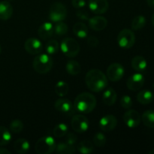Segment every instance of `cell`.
I'll return each instance as SVG.
<instances>
[{
	"instance_id": "cell-37",
	"label": "cell",
	"mask_w": 154,
	"mask_h": 154,
	"mask_svg": "<svg viewBox=\"0 0 154 154\" xmlns=\"http://www.w3.org/2000/svg\"><path fill=\"white\" fill-rule=\"evenodd\" d=\"M76 16L82 20H88L90 18V14L88 12L85 10H83L82 8L78 9L76 12Z\"/></svg>"
},
{
	"instance_id": "cell-14",
	"label": "cell",
	"mask_w": 154,
	"mask_h": 154,
	"mask_svg": "<svg viewBox=\"0 0 154 154\" xmlns=\"http://www.w3.org/2000/svg\"><path fill=\"white\" fill-rule=\"evenodd\" d=\"M88 6L93 13L102 14L108 11L109 5L108 0H89Z\"/></svg>"
},
{
	"instance_id": "cell-12",
	"label": "cell",
	"mask_w": 154,
	"mask_h": 154,
	"mask_svg": "<svg viewBox=\"0 0 154 154\" xmlns=\"http://www.w3.org/2000/svg\"><path fill=\"white\" fill-rule=\"evenodd\" d=\"M24 48L26 51L31 55L39 54L43 50V46L41 41L35 38H30L27 39L24 44Z\"/></svg>"
},
{
	"instance_id": "cell-22",
	"label": "cell",
	"mask_w": 154,
	"mask_h": 154,
	"mask_svg": "<svg viewBox=\"0 0 154 154\" xmlns=\"http://www.w3.org/2000/svg\"><path fill=\"white\" fill-rule=\"evenodd\" d=\"M29 143L27 140L24 139V138H19L14 143V150L17 153H26L29 150Z\"/></svg>"
},
{
	"instance_id": "cell-6",
	"label": "cell",
	"mask_w": 154,
	"mask_h": 154,
	"mask_svg": "<svg viewBox=\"0 0 154 154\" xmlns=\"http://www.w3.org/2000/svg\"><path fill=\"white\" fill-rule=\"evenodd\" d=\"M67 16L66 7L61 2H56L51 5L49 11V19L52 22H60L66 19Z\"/></svg>"
},
{
	"instance_id": "cell-36",
	"label": "cell",
	"mask_w": 154,
	"mask_h": 154,
	"mask_svg": "<svg viewBox=\"0 0 154 154\" xmlns=\"http://www.w3.org/2000/svg\"><path fill=\"white\" fill-rule=\"evenodd\" d=\"M120 105L125 109H130L132 106V99L129 96L125 95L120 99Z\"/></svg>"
},
{
	"instance_id": "cell-20",
	"label": "cell",
	"mask_w": 154,
	"mask_h": 154,
	"mask_svg": "<svg viewBox=\"0 0 154 154\" xmlns=\"http://www.w3.org/2000/svg\"><path fill=\"white\" fill-rule=\"evenodd\" d=\"M117 95L115 90L111 87L107 89L102 94V101L104 104L108 106H111L117 101Z\"/></svg>"
},
{
	"instance_id": "cell-11",
	"label": "cell",
	"mask_w": 154,
	"mask_h": 154,
	"mask_svg": "<svg viewBox=\"0 0 154 154\" xmlns=\"http://www.w3.org/2000/svg\"><path fill=\"white\" fill-rule=\"evenodd\" d=\"M144 84V77L141 72L133 74L128 78L126 81V86L129 90L132 91H138L141 90Z\"/></svg>"
},
{
	"instance_id": "cell-5",
	"label": "cell",
	"mask_w": 154,
	"mask_h": 154,
	"mask_svg": "<svg viewBox=\"0 0 154 154\" xmlns=\"http://www.w3.org/2000/svg\"><path fill=\"white\" fill-rule=\"evenodd\" d=\"M61 51L66 57L73 58L80 52V45L75 39L72 38H66L63 39L60 45Z\"/></svg>"
},
{
	"instance_id": "cell-44",
	"label": "cell",
	"mask_w": 154,
	"mask_h": 154,
	"mask_svg": "<svg viewBox=\"0 0 154 154\" xmlns=\"http://www.w3.org/2000/svg\"><path fill=\"white\" fill-rule=\"evenodd\" d=\"M149 154H154V149H153V150H151L150 151L148 152Z\"/></svg>"
},
{
	"instance_id": "cell-1",
	"label": "cell",
	"mask_w": 154,
	"mask_h": 154,
	"mask_svg": "<svg viewBox=\"0 0 154 154\" xmlns=\"http://www.w3.org/2000/svg\"><path fill=\"white\" fill-rule=\"evenodd\" d=\"M85 82L89 90L95 93H99L108 86L107 77L99 69H91L85 76Z\"/></svg>"
},
{
	"instance_id": "cell-32",
	"label": "cell",
	"mask_w": 154,
	"mask_h": 154,
	"mask_svg": "<svg viewBox=\"0 0 154 154\" xmlns=\"http://www.w3.org/2000/svg\"><path fill=\"white\" fill-rule=\"evenodd\" d=\"M45 49H46L47 53L50 55L57 54L59 51V49H60L59 42L56 40H49L46 43Z\"/></svg>"
},
{
	"instance_id": "cell-43",
	"label": "cell",
	"mask_w": 154,
	"mask_h": 154,
	"mask_svg": "<svg viewBox=\"0 0 154 154\" xmlns=\"http://www.w3.org/2000/svg\"><path fill=\"white\" fill-rule=\"evenodd\" d=\"M151 23H152V25H153L154 26V13H153V16H152V17H151Z\"/></svg>"
},
{
	"instance_id": "cell-27",
	"label": "cell",
	"mask_w": 154,
	"mask_h": 154,
	"mask_svg": "<svg viewBox=\"0 0 154 154\" xmlns=\"http://www.w3.org/2000/svg\"><path fill=\"white\" fill-rule=\"evenodd\" d=\"M66 69L69 75L75 76V75H78L81 72V67L78 62L71 60L66 63Z\"/></svg>"
},
{
	"instance_id": "cell-24",
	"label": "cell",
	"mask_w": 154,
	"mask_h": 154,
	"mask_svg": "<svg viewBox=\"0 0 154 154\" xmlns=\"http://www.w3.org/2000/svg\"><path fill=\"white\" fill-rule=\"evenodd\" d=\"M75 146L69 145L66 142H60L56 145L55 151L59 154H72L75 152Z\"/></svg>"
},
{
	"instance_id": "cell-34",
	"label": "cell",
	"mask_w": 154,
	"mask_h": 154,
	"mask_svg": "<svg viewBox=\"0 0 154 154\" xmlns=\"http://www.w3.org/2000/svg\"><path fill=\"white\" fill-rule=\"evenodd\" d=\"M9 129L14 133H20L23 129V123L20 120H14L10 123Z\"/></svg>"
},
{
	"instance_id": "cell-19",
	"label": "cell",
	"mask_w": 154,
	"mask_h": 154,
	"mask_svg": "<svg viewBox=\"0 0 154 154\" xmlns=\"http://www.w3.org/2000/svg\"><path fill=\"white\" fill-rule=\"evenodd\" d=\"M131 66L137 72H143L147 67V60L141 56H135L131 61Z\"/></svg>"
},
{
	"instance_id": "cell-46",
	"label": "cell",
	"mask_w": 154,
	"mask_h": 154,
	"mask_svg": "<svg viewBox=\"0 0 154 154\" xmlns=\"http://www.w3.org/2000/svg\"><path fill=\"white\" fill-rule=\"evenodd\" d=\"M153 88H154V83H153Z\"/></svg>"
},
{
	"instance_id": "cell-17",
	"label": "cell",
	"mask_w": 154,
	"mask_h": 154,
	"mask_svg": "<svg viewBox=\"0 0 154 154\" xmlns=\"http://www.w3.org/2000/svg\"><path fill=\"white\" fill-rule=\"evenodd\" d=\"M54 107L57 111L63 113V114H67V113L71 112L73 108L72 102L68 99H58L56 101Z\"/></svg>"
},
{
	"instance_id": "cell-4",
	"label": "cell",
	"mask_w": 154,
	"mask_h": 154,
	"mask_svg": "<svg viewBox=\"0 0 154 154\" xmlns=\"http://www.w3.org/2000/svg\"><path fill=\"white\" fill-rule=\"evenodd\" d=\"M56 141L51 136H44L39 138L35 145V152L38 154H50L55 150Z\"/></svg>"
},
{
	"instance_id": "cell-42",
	"label": "cell",
	"mask_w": 154,
	"mask_h": 154,
	"mask_svg": "<svg viewBox=\"0 0 154 154\" xmlns=\"http://www.w3.org/2000/svg\"><path fill=\"white\" fill-rule=\"evenodd\" d=\"M147 3L149 7L154 9V0H147Z\"/></svg>"
},
{
	"instance_id": "cell-8",
	"label": "cell",
	"mask_w": 154,
	"mask_h": 154,
	"mask_svg": "<svg viewBox=\"0 0 154 154\" xmlns=\"http://www.w3.org/2000/svg\"><path fill=\"white\" fill-rule=\"evenodd\" d=\"M71 125L75 132L78 133H83L88 130L90 122L85 116L77 114L72 117Z\"/></svg>"
},
{
	"instance_id": "cell-41",
	"label": "cell",
	"mask_w": 154,
	"mask_h": 154,
	"mask_svg": "<svg viewBox=\"0 0 154 154\" xmlns=\"http://www.w3.org/2000/svg\"><path fill=\"white\" fill-rule=\"evenodd\" d=\"M11 153L9 150H8L7 149L0 147V154H11Z\"/></svg>"
},
{
	"instance_id": "cell-28",
	"label": "cell",
	"mask_w": 154,
	"mask_h": 154,
	"mask_svg": "<svg viewBox=\"0 0 154 154\" xmlns=\"http://www.w3.org/2000/svg\"><path fill=\"white\" fill-rule=\"evenodd\" d=\"M54 90H55V93L57 96H60V97H63V96H66L68 94L69 87L67 83L63 81H60L57 83L55 87H54Z\"/></svg>"
},
{
	"instance_id": "cell-21",
	"label": "cell",
	"mask_w": 154,
	"mask_h": 154,
	"mask_svg": "<svg viewBox=\"0 0 154 154\" xmlns=\"http://www.w3.org/2000/svg\"><path fill=\"white\" fill-rule=\"evenodd\" d=\"M154 99V95L150 90H143L137 95V100L141 105H149Z\"/></svg>"
},
{
	"instance_id": "cell-26",
	"label": "cell",
	"mask_w": 154,
	"mask_h": 154,
	"mask_svg": "<svg viewBox=\"0 0 154 154\" xmlns=\"http://www.w3.org/2000/svg\"><path fill=\"white\" fill-rule=\"evenodd\" d=\"M77 150L82 154H90L94 150V146L90 141H83L78 143L77 145Z\"/></svg>"
},
{
	"instance_id": "cell-35",
	"label": "cell",
	"mask_w": 154,
	"mask_h": 154,
	"mask_svg": "<svg viewBox=\"0 0 154 154\" xmlns=\"http://www.w3.org/2000/svg\"><path fill=\"white\" fill-rule=\"evenodd\" d=\"M68 26L67 24L63 23V21L60 22H57L56 26H54V32L57 35H63L66 34L68 32Z\"/></svg>"
},
{
	"instance_id": "cell-25",
	"label": "cell",
	"mask_w": 154,
	"mask_h": 154,
	"mask_svg": "<svg viewBox=\"0 0 154 154\" xmlns=\"http://www.w3.org/2000/svg\"><path fill=\"white\" fill-rule=\"evenodd\" d=\"M141 121L144 126L149 128H154V111L148 110L143 113L141 116Z\"/></svg>"
},
{
	"instance_id": "cell-18",
	"label": "cell",
	"mask_w": 154,
	"mask_h": 154,
	"mask_svg": "<svg viewBox=\"0 0 154 154\" xmlns=\"http://www.w3.org/2000/svg\"><path fill=\"white\" fill-rule=\"evenodd\" d=\"M13 14V8L8 1L0 2V20H7Z\"/></svg>"
},
{
	"instance_id": "cell-7",
	"label": "cell",
	"mask_w": 154,
	"mask_h": 154,
	"mask_svg": "<svg viewBox=\"0 0 154 154\" xmlns=\"http://www.w3.org/2000/svg\"><path fill=\"white\" fill-rule=\"evenodd\" d=\"M117 43L120 48L124 49L132 48L135 43V33L128 29L121 30L117 35Z\"/></svg>"
},
{
	"instance_id": "cell-2",
	"label": "cell",
	"mask_w": 154,
	"mask_h": 154,
	"mask_svg": "<svg viewBox=\"0 0 154 154\" xmlns=\"http://www.w3.org/2000/svg\"><path fill=\"white\" fill-rule=\"evenodd\" d=\"M96 99L94 95L90 93H82L75 99L74 107L75 110L82 114H89L95 109Z\"/></svg>"
},
{
	"instance_id": "cell-10",
	"label": "cell",
	"mask_w": 154,
	"mask_h": 154,
	"mask_svg": "<svg viewBox=\"0 0 154 154\" xmlns=\"http://www.w3.org/2000/svg\"><path fill=\"white\" fill-rule=\"evenodd\" d=\"M123 122L129 128H135L141 123V117L138 111L129 109L123 114Z\"/></svg>"
},
{
	"instance_id": "cell-31",
	"label": "cell",
	"mask_w": 154,
	"mask_h": 154,
	"mask_svg": "<svg viewBox=\"0 0 154 154\" xmlns=\"http://www.w3.org/2000/svg\"><path fill=\"white\" fill-rule=\"evenodd\" d=\"M68 131H69V128H68L67 125L65 123H59L54 127V130H53V134L57 138H63V137L66 136Z\"/></svg>"
},
{
	"instance_id": "cell-16",
	"label": "cell",
	"mask_w": 154,
	"mask_h": 154,
	"mask_svg": "<svg viewBox=\"0 0 154 154\" xmlns=\"http://www.w3.org/2000/svg\"><path fill=\"white\" fill-rule=\"evenodd\" d=\"M54 26L50 22L44 23L43 24L40 26L38 30V36L42 39H44V40H46V39L51 38L54 34Z\"/></svg>"
},
{
	"instance_id": "cell-13",
	"label": "cell",
	"mask_w": 154,
	"mask_h": 154,
	"mask_svg": "<svg viewBox=\"0 0 154 154\" xmlns=\"http://www.w3.org/2000/svg\"><path fill=\"white\" fill-rule=\"evenodd\" d=\"M117 124V120L115 116L111 115V114H108L99 120V127L103 132H108L114 130Z\"/></svg>"
},
{
	"instance_id": "cell-9",
	"label": "cell",
	"mask_w": 154,
	"mask_h": 154,
	"mask_svg": "<svg viewBox=\"0 0 154 154\" xmlns=\"http://www.w3.org/2000/svg\"><path fill=\"white\" fill-rule=\"evenodd\" d=\"M125 69L120 63H114L110 65L107 69V77L112 82H117L123 78Z\"/></svg>"
},
{
	"instance_id": "cell-38",
	"label": "cell",
	"mask_w": 154,
	"mask_h": 154,
	"mask_svg": "<svg viewBox=\"0 0 154 154\" xmlns=\"http://www.w3.org/2000/svg\"><path fill=\"white\" fill-rule=\"evenodd\" d=\"M77 141H78V138H77L76 135L73 133H69L68 134L66 138V141L65 142L67 143L69 145L75 146V144H76Z\"/></svg>"
},
{
	"instance_id": "cell-30",
	"label": "cell",
	"mask_w": 154,
	"mask_h": 154,
	"mask_svg": "<svg viewBox=\"0 0 154 154\" xmlns=\"http://www.w3.org/2000/svg\"><path fill=\"white\" fill-rule=\"evenodd\" d=\"M147 20L143 15H138L133 18L131 23L132 29L134 30H139L144 28V26L146 25Z\"/></svg>"
},
{
	"instance_id": "cell-23",
	"label": "cell",
	"mask_w": 154,
	"mask_h": 154,
	"mask_svg": "<svg viewBox=\"0 0 154 154\" xmlns=\"http://www.w3.org/2000/svg\"><path fill=\"white\" fill-rule=\"evenodd\" d=\"M74 34L80 38H84L88 35V27L84 23L78 22L73 26Z\"/></svg>"
},
{
	"instance_id": "cell-40",
	"label": "cell",
	"mask_w": 154,
	"mask_h": 154,
	"mask_svg": "<svg viewBox=\"0 0 154 154\" xmlns=\"http://www.w3.org/2000/svg\"><path fill=\"white\" fill-rule=\"evenodd\" d=\"M87 44L92 48H96L99 45V39L95 36H90L87 38Z\"/></svg>"
},
{
	"instance_id": "cell-15",
	"label": "cell",
	"mask_w": 154,
	"mask_h": 154,
	"mask_svg": "<svg viewBox=\"0 0 154 154\" xmlns=\"http://www.w3.org/2000/svg\"><path fill=\"white\" fill-rule=\"evenodd\" d=\"M89 26L95 31H102L106 28L108 25V20L106 18L102 16H95L89 18Z\"/></svg>"
},
{
	"instance_id": "cell-29",
	"label": "cell",
	"mask_w": 154,
	"mask_h": 154,
	"mask_svg": "<svg viewBox=\"0 0 154 154\" xmlns=\"http://www.w3.org/2000/svg\"><path fill=\"white\" fill-rule=\"evenodd\" d=\"M11 140L10 131L5 126H0V146H5L9 144Z\"/></svg>"
},
{
	"instance_id": "cell-33",
	"label": "cell",
	"mask_w": 154,
	"mask_h": 154,
	"mask_svg": "<svg viewBox=\"0 0 154 154\" xmlns=\"http://www.w3.org/2000/svg\"><path fill=\"white\" fill-rule=\"evenodd\" d=\"M93 144H94L96 147H102L105 145L107 139L106 137H105V135H104L103 133H102V132H98V133H96V135H94V137H93Z\"/></svg>"
},
{
	"instance_id": "cell-39",
	"label": "cell",
	"mask_w": 154,
	"mask_h": 154,
	"mask_svg": "<svg viewBox=\"0 0 154 154\" xmlns=\"http://www.w3.org/2000/svg\"><path fill=\"white\" fill-rule=\"evenodd\" d=\"M72 4L73 7L76 9H81L85 7V0H72Z\"/></svg>"
},
{
	"instance_id": "cell-3",
	"label": "cell",
	"mask_w": 154,
	"mask_h": 154,
	"mask_svg": "<svg viewBox=\"0 0 154 154\" xmlns=\"http://www.w3.org/2000/svg\"><path fill=\"white\" fill-rule=\"evenodd\" d=\"M33 69L38 74H46L53 67V60L48 54H42L38 55L32 63Z\"/></svg>"
},
{
	"instance_id": "cell-45",
	"label": "cell",
	"mask_w": 154,
	"mask_h": 154,
	"mask_svg": "<svg viewBox=\"0 0 154 154\" xmlns=\"http://www.w3.org/2000/svg\"><path fill=\"white\" fill-rule=\"evenodd\" d=\"M1 51H2V49H1V46H0V54H1Z\"/></svg>"
}]
</instances>
